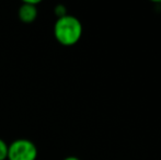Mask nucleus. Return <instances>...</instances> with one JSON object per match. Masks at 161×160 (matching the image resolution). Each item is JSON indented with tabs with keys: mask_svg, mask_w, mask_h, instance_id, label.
Here are the masks:
<instances>
[{
	"mask_svg": "<svg viewBox=\"0 0 161 160\" xmlns=\"http://www.w3.org/2000/svg\"><path fill=\"white\" fill-rule=\"evenodd\" d=\"M8 157V144L0 138V160H7Z\"/></svg>",
	"mask_w": 161,
	"mask_h": 160,
	"instance_id": "nucleus-4",
	"label": "nucleus"
},
{
	"mask_svg": "<svg viewBox=\"0 0 161 160\" xmlns=\"http://www.w3.org/2000/svg\"><path fill=\"white\" fill-rule=\"evenodd\" d=\"M41 0H24L18 10V17L23 23H32L37 18V4Z\"/></svg>",
	"mask_w": 161,
	"mask_h": 160,
	"instance_id": "nucleus-3",
	"label": "nucleus"
},
{
	"mask_svg": "<svg viewBox=\"0 0 161 160\" xmlns=\"http://www.w3.org/2000/svg\"><path fill=\"white\" fill-rule=\"evenodd\" d=\"M64 160H80V159L76 156H69V157H66Z\"/></svg>",
	"mask_w": 161,
	"mask_h": 160,
	"instance_id": "nucleus-6",
	"label": "nucleus"
},
{
	"mask_svg": "<svg viewBox=\"0 0 161 160\" xmlns=\"http://www.w3.org/2000/svg\"><path fill=\"white\" fill-rule=\"evenodd\" d=\"M54 11H55V14L57 15V19H58V18L64 17V15L67 14V13H66V10H65V7L63 6V4H58Z\"/></svg>",
	"mask_w": 161,
	"mask_h": 160,
	"instance_id": "nucleus-5",
	"label": "nucleus"
},
{
	"mask_svg": "<svg viewBox=\"0 0 161 160\" xmlns=\"http://www.w3.org/2000/svg\"><path fill=\"white\" fill-rule=\"evenodd\" d=\"M37 147L30 139L19 138L8 145L7 160H36Z\"/></svg>",
	"mask_w": 161,
	"mask_h": 160,
	"instance_id": "nucleus-2",
	"label": "nucleus"
},
{
	"mask_svg": "<svg viewBox=\"0 0 161 160\" xmlns=\"http://www.w3.org/2000/svg\"><path fill=\"white\" fill-rule=\"evenodd\" d=\"M82 35V24L78 18L66 14L56 20L54 24V36L63 46L77 44Z\"/></svg>",
	"mask_w": 161,
	"mask_h": 160,
	"instance_id": "nucleus-1",
	"label": "nucleus"
}]
</instances>
